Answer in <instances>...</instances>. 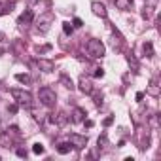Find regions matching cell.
Masks as SVG:
<instances>
[{
  "label": "cell",
  "mask_w": 161,
  "mask_h": 161,
  "mask_svg": "<svg viewBox=\"0 0 161 161\" xmlns=\"http://www.w3.org/2000/svg\"><path fill=\"white\" fill-rule=\"evenodd\" d=\"M51 21H53V14H44L40 19H38V32L40 34H46L47 31H49V27H51Z\"/></svg>",
  "instance_id": "4"
},
{
  "label": "cell",
  "mask_w": 161,
  "mask_h": 161,
  "mask_svg": "<svg viewBox=\"0 0 161 161\" xmlns=\"http://www.w3.org/2000/svg\"><path fill=\"white\" fill-rule=\"evenodd\" d=\"M44 144H40V142H36V144H32V153H36V155H42L44 153Z\"/></svg>",
  "instance_id": "20"
},
{
  "label": "cell",
  "mask_w": 161,
  "mask_h": 161,
  "mask_svg": "<svg viewBox=\"0 0 161 161\" xmlns=\"http://www.w3.org/2000/svg\"><path fill=\"white\" fill-rule=\"evenodd\" d=\"M142 17H144V19H146V17H150V8H146V6L142 8Z\"/></svg>",
  "instance_id": "29"
},
{
  "label": "cell",
  "mask_w": 161,
  "mask_h": 161,
  "mask_svg": "<svg viewBox=\"0 0 161 161\" xmlns=\"http://www.w3.org/2000/svg\"><path fill=\"white\" fill-rule=\"evenodd\" d=\"M59 82L66 87V89H74V84H72V80L68 78V76H61V80H59Z\"/></svg>",
  "instance_id": "17"
},
{
  "label": "cell",
  "mask_w": 161,
  "mask_h": 161,
  "mask_svg": "<svg viewBox=\"0 0 161 161\" xmlns=\"http://www.w3.org/2000/svg\"><path fill=\"white\" fill-rule=\"evenodd\" d=\"M17 110H19V104H17V103L12 104V106H8V112H10V114H17Z\"/></svg>",
  "instance_id": "24"
},
{
  "label": "cell",
  "mask_w": 161,
  "mask_h": 161,
  "mask_svg": "<svg viewBox=\"0 0 161 161\" xmlns=\"http://www.w3.org/2000/svg\"><path fill=\"white\" fill-rule=\"evenodd\" d=\"M87 53H89L91 59H103L104 53H106V47H104V44L101 40H95L93 38V40L87 42Z\"/></svg>",
  "instance_id": "1"
},
{
  "label": "cell",
  "mask_w": 161,
  "mask_h": 161,
  "mask_svg": "<svg viewBox=\"0 0 161 161\" xmlns=\"http://www.w3.org/2000/svg\"><path fill=\"white\" fill-rule=\"evenodd\" d=\"M0 87H2V82H0Z\"/></svg>",
  "instance_id": "35"
},
{
  "label": "cell",
  "mask_w": 161,
  "mask_h": 161,
  "mask_svg": "<svg viewBox=\"0 0 161 161\" xmlns=\"http://www.w3.org/2000/svg\"><path fill=\"white\" fill-rule=\"evenodd\" d=\"M72 27H76V29H80V27H84V21L80 19V17H76V19L72 21Z\"/></svg>",
  "instance_id": "23"
},
{
  "label": "cell",
  "mask_w": 161,
  "mask_h": 161,
  "mask_svg": "<svg viewBox=\"0 0 161 161\" xmlns=\"http://www.w3.org/2000/svg\"><path fill=\"white\" fill-rule=\"evenodd\" d=\"M97 144H99V150H101V152H104V150H106V146H108V136H106V135H101V136H99V140H97Z\"/></svg>",
  "instance_id": "14"
},
{
  "label": "cell",
  "mask_w": 161,
  "mask_h": 161,
  "mask_svg": "<svg viewBox=\"0 0 161 161\" xmlns=\"http://www.w3.org/2000/svg\"><path fill=\"white\" fill-rule=\"evenodd\" d=\"M114 2H116V6H118L119 10H129V6H131L129 0H114Z\"/></svg>",
  "instance_id": "19"
},
{
  "label": "cell",
  "mask_w": 161,
  "mask_h": 161,
  "mask_svg": "<svg viewBox=\"0 0 161 161\" xmlns=\"http://www.w3.org/2000/svg\"><path fill=\"white\" fill-rule=\"evenodd\" d=\"M27 2H29V6H34V4L38 2V0H27Z\"/></svg>",
  "instance_id": "34"
},
{
  "label": "cell",
  "mask_w": 161,
  "mask_h": 161,
  "mask_svg": "<svg viewBox=\"0 0 161 161\" xmlns=\"http://www.w3.org/2000/svg\"><path fill=\"white\" fill-rule=\"evenodd\" d=\"M70 148H72V144H70V142H61V144L57 146V152L64 155V153H68V152H70Z\"/></svg>",
  "instance_id": "15"
},
{
  "label": "cell",
  "mask_w": 161,
  "mask_h": 161,
  "mask_svg": "<svg viewBox=\"0 0 161 161\" xmlns=\"http://www.w3.org/2000/svg\"><path fill=\"white\" fill-rule=\"evenodd\" d=\"M51 123H55L57 127H63L66 121H68V116L64 114V112H53V114H49V118H47Z\"/></svg>",
  "instance_id": "7"
},
{
  "label": "cell",
  "mask_w": 161,
  "mask_h": 161,
  "mask_svg": "<svg viewBox=\"0 0 161 161\" xmlns=\"http://www.w3.org/2000/svg\"><path fill=\"white\" fill-rule=\"evenodd\" d=\"M6 12H8V10H6V8H4V6H2V4H0V15H4V14H6Z\"/></svg>",
  "instance_id": "33"
},
{
  "label": "cell",
  "mask_w": 161,
  "mask_h": 161,
  "mask_svg": "<svg viewBox=\"0 0 161 161\" xmlns=\"http://www.w3.org/2000/svg\"><path fill=\"white\" fill-rule=\"evenodd\" d=\"M142 99H144V93H136V101L142 103Z\"/></svg>",
  "instance_id": "32"
},
{
  "label": "cell",
  "mask_w": 161,
  "mask_h": 161,
  "mask_svg": "<svg viewBox=\"0 0 161 161\" xmlns=\"http://www.w3.org/2000/svg\"><path fill=\"white\" fill-rule=\"evenodd\" d=\"M68 142H70L74 148L82 150V148H86V146H87V136H86V135H78V133H72V135L68 136Z\"/></svg>",
  "instance_id": "5"
},
{
  "label": "cell",
  "mask_w": 161,
  "mask_h": 161,
  "mask_svg": "<svg viewBox=\"0 0 161 161\" xmlns=\"http://www.w3.org/2000/svg\"><path fill=\"white\" fill-rule=\"evenodd\" d=\"M38 97H40V103H42L46 108H53L55 103H57V93H55L51 87H42L40 93H38Z\"/></svg>",
  "instance_id": "3"
},
{
  "label": "cell",
  "mask_w": 161,
  "mask_h": 161,
  "mask_svg": "<svg viewBox=\"0 0 161 161\" xmlns=\"http://www.w3.org/2000/svg\"><path fill=\"white\" fill-rule=\"evenodd\" d=\"M103 123H104V127H108V125H112V123H114V118L110 116V118H106V119H104Z\"/></svg>",
  "instance_id": "30"
},
{
  "label": "cell",
  "mask_w": 161,
  "mask_h": 161,
  "mask_svg": "<svg viewBox=\"0 0 161 161\" xmlns=\"http://www.w3.org/2000/svg\"><path fill=\"white\" fill-rule=\"evenodd\" d=\"M91 10H93V14H95L97 17H103V19H104V17L108 15V12H106V8H104L103 2H93V4H91Z\"/></svg>",
  "instance_id": "9"
},
{
  "label": "cell",
  "mask_w": 161,
  "mask_h": 161,
  "mask_svg": "<svg viewBox=\"0 0 161 161\" xmlns=\"http://www.w3.org/2000/svg\"><path fill=\"white\" fill-rule=\"evenodd\" d=\"M32 17H34V14H32V10H25V14H21L19 15V19H17V23L23 27V25H29L31 21H32Z\"/></svg>",
  "instance_id": "11"
},
{
  "label": "cell",
  "mask_w": 161,
  "mask_h": 161,
  "mask_svg": "<svg viewBox=\"0 0 161 161\" xmlns=\"http://www.w3.org/2000/svg\"><path fill=\"white\" fill-rule=\"evenodd\" d=\"M38 66H40V70H44V72L55 70V63L49 61V59H38Z\"/></svg>",
  "instance_id": "10"
},
{
  "label": "cell",
  "mask_w": 161,
  "mask_h": 161,
  "mask_svg": "<svg viewBox=\"0 0 161 161\" xmlns=\"http://www.w3.org/2000/svg\"><path fill=\"white\" fill-rule=\"evenodd\" d=\"M78 87H80V91H82L84 95H91V93H93V84H91V80L86 78V76H80Z\"/></svg>",
  "instance_id": "6"
},
{
  "label": "cell",
  "mask_w": 161,
  "mask_h": 161,
  "mask_svg": "<svg viewBox=\"0 0 161 161\" xmlns=\"http://www.w3.org/2000/svg\"><path fill=\"white\" fill-rule=\"evenodd\" d=\"M63 31H64V34H72V32H74V27H72L68 21H64V23H63Z\"/></svg>",
  "instance_id": "21"
},
{
  "label": "cell",
  "mask_w": 161,
  "mask_h": 161,
  "mask_svg": "<svg viewBox=\"0 0 161 161\" xmlns=\"http://www.w3.org/2000/svg\"><path fill=\"white\" fill-rule=\"evenodd\" d=\"M84 123H86V127H87V129H91V127L95 125V123H93L91 119H84Z\"/></svg>",
  "instance_id": "31"
},
{
  "label": "cell",
  "mask_w": 161,
  "mask_h": 161,
  "mask_svg": "<svg viewBox=\"0 0 161 161\" xmlns=\"http://www.w3.org/2000/svg\"><path fill=\"white\" fill-rule=\"evenodd\" d=\"M6 131H8L6 123H4V121H0V136H4V135H6Z\"/></svg>",
  "instance_id": "25"
},
{
  "label": "cell",
  "mask_w": 161,
  "mask_h": 161,
  "mask_svg": "<svg viewBox=\"0 0 161 161\" xmlns=\"http://www.w3.org/2000/svg\"><path fill=\"white\" fill-rule=\"evenodd\" d=\"M15 80H17V82H21V84H31V76L29 74H15Z\"/></svg>",
  "instance_id": "18"
},
{
  "label": "cell",
  "mask_w": 161,
  "mask_h": 161,
  "mask_svg": "<svg viewBox=\"0 0 161 161\" xmlns=\"http://www.w3.org/2000/svg\"><path fill=\"white\" fill-rule=\"evenodd\" d=\"M95 104H97V106L103 104V93H97V95H95Z\"/></svg>",
  "instance_id": "26"
},
{
  "label": "cell",
  "mask_w": 161,
  "mask_h": 161,
  "mask_svg": "<svg viewBox=\"0 0 161 161\" xmlns=\"http://www.w3.org/2000/svg\"><path fill=\"white\" fill-rule=\"evenodd\" d=\"M15 152H17V155H19V157H27V150H25V148H17Z\"/></svg>",
  "instance_id": "27"
},
{
  "label": "cell",
  "mask_w": 161,
  "mask_h": 161,
  "mask_svg": "<svg viewBox=\"0 0 161 161\" xmlns=\"http://www.w3.org/2000/svg\"><path fill=\"white\" fill-rule=\"evenodd\" d=\"M146 93H148V95H152V97H155V99H157V97L161 95V91H159V86H157L155 82H152V84L148 86V89H146Z\"/></svg>",
  "instance_id": "13"
},
{
  "label": "cell",
  "mask_w": 161,
  "mask_h": 161,
  "mask_svg": "<svg viewBox=\"0 0 161 161\" xmlns=\"http://www.w3.org/2000/svg\"><path fill=\"white\" fill-rule=\"evenodd\" d=\"M112 46H114V49H121V46H123V38H121V34L118 32V31H114V38H112Z\"/></svg>",
  "instance_id": "12"
},
{
  "label": "cell",
  "mask_w": 161,
  "mask_h": 161,
  "mask_svg": "<svg viewBox=\"0 0 161 161\" xmlns=\"http://www.w3.org/2000/svg\"><path fill=\"white\" fill-rule=\"evenodd\" d=\"M127 61H129V64H133V70H138V61L133 57V53H131V55H127Z\"/></svg>",
  "instance_id": "22"
},
{
  "label": "cell",
  "mask_w": 161,
  "mask_h": 161,
  "mask_svg": "<svg viewBox=\"0 0 161 161\" xmlns=\"http://www.w3.org/2000/svg\"><path fill=\"white\" fill-rule=\"evenodd\" d=\"M10 93H12L14 101H15V103H17L19 106L31 108V104H32V95H31L29 91H25V89H12Z\"/></svg>",
  "instance_id": "2"
},
{
  "label": "cell",
  "mask_w": 161,
  "mask_h": 161,
  "mask_svg": "<svg viewBox=\"0 0 161 161\" xmlns=\"http://www.w3.org/2000/svg\"><path fill=\"white\" fill-rule=\"evenodd\" d=\"M0 53H2V49H0Z\"/></svg>",
  "instance_id": "36"
},
{
  "label": "cell",
  "mask_w": 161,
  "mask_h": 161,
  "mask_svg": "<svg viewBox=\"0 0 161 161\" xmlns=\"http://www.w3.org/2000/svg\"><path fill=\"white\" fill-rule=\"evenodd\" d=\"M86 116H87V114H86V110H84V108H74V110H72V118H70V119H72V123H84Z\"/></svg>",
  "instance_id": "8"
},
{
  "label": "cell",
  "mask_w": 161,
  "mask_h": 161,
  "mask_svg": "<svg viewBox=\"0 0 161 161\" xmlns=\"http://www.w3.org/2000/svg\"><path fill=\"white\" fill-rule=\"evenodd\" d=\"M104 76V70L103 68H95V78H103Z\"/></svg>",
  "instance_id": "28"
},
{
  "label": "cell",
  "mask_w": 161,
  "mask_h": 161,
  "mask_svg": "<svg viewBox=\"0 0 161 161\" xmlns=\"http://www.w3.org/2000/svg\"><path fill=\"white\" fill-rule=\"evenodd\" d=\"M142 47H144V55H146V57H153V55H155V53H153V44H152V42H146Z\"/></svg>",
  "instance_id": "16"
}]
</instances>
